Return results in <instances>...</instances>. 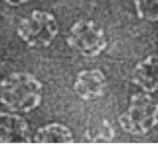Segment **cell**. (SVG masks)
<instances>
[{"label":"cell","mask_w":158,"mask_h":151,"mask_svg":"<svg viewBox=\"0 0 158 151\" xmlns=\"http://www.w3.org/2000/svg\"><path fill=\"white\" fill-rule=\"evenodd\" d=\"M41 98L40 82L28 73H12L1 83L0 100L11 110L29 112L40 104Z\"/></svg>","instance_id":"obj_1"},{"label":"cell","mask_w":158,"mask_h":151,"mask_svg":"<svg viewBox=\"0 0 158 151\" xmlns=\"http://www.w3.org/2000/svg\"><path fill=\"white\" fill-rule=\"evenodd\" d=\"M118 120L125 132L136 136L146 134L158 124V101L147 93L134 94Z\"/></svg>","instance_id":"obj_2"},{"label":"cell","mask_w":158,"mask_h":151,"mask_svg":"<svg viewBox=\"0 0 158 151\" xmlns=\"http://www.w3.org/2000/svg\"><path fill=\"white\" fill-rule=\"evenodd\" d=\"M59 24L55 16L47 11L35 9L19 22L17 33L20 38L30 47L49 46L57 36Z\"/></svg>","instance_id":"obj_3"},{"label":"cell","mask_w":158,"mask_h":151,"mask_svg":"<svg viewBox=\"0 0 158 151\" xmlns=\"http://www.w3.org/2000/svg\"><path fill=\"white\" fill-rule=\"evenodd\" d=\"M67 42L83 56L95 57L105 50L107 39L100 25L93 20L82 19L70 28Z\"/></svg>","instance_id":"obj_4"},{"label":"cell","mask_w":158,"mask_h":151,"mask_svg":"<svg viewBox=\"0 0 158 151\" xmlns=\"http://www.w3.org/2000/svg\"><path fill=\"white\" fill-rule=\"evenodd\" d=\"M106 88V77L101 71L96 69L80 72L73 85L76 94L85 101L93 100L102 96Z\"/></svg>","instance_id":"obj_5"},{"label":"cell","mask_w":158,"mask_h":151,"mask_svg":"<svg viewBox=\"0 0 158 151\" xmlns=\"http://www.w3.org/2000/svg\"><path fill=\"white\" fill-rule=\"evenodd\" d=\"M31 139L25 120L18 115L0 114V143H29Z\"/></svg>","instance_id":"obj_6"},{"label":"cell","mask_w":158,"mask_h":151,"mask_svg":"<svg viewBox=\"0 0 158 151\" xmlns=\"http://www.w3.org/2000/svg\"><path fill=\"white\" fill-rule=\"evenodd\" d=\"M133 83L147 93L158 91V55H149L138 62L131 75Z\"/></svg>","instance_id":"obj_7"},{"label":"cell","mask_w":158,"mask_h":151,"mask_svg":"<svg viewBox=\"0 0 158 151\" xmlns=\"http://www.w3.org/2000/svg\"><path fill=\"white\" fill-rule=\"evenodd\" d=\"M34 141L37 143H72L73 137L67 126L53 123L38 128L34 135Z\"/></svg>","instance_id":"obj_8"},{"label":"cell","mask_w":158,"mask_h":151,"mask_svg":"<svg viewBox=\"0 0 158 151\" xmlns=\"http://www.w3.org/2000/svg\"><path fill=\"white\" fill-rule=\"evenodd\" d=\"M114 136V130L106 119L102 117H94L88 120L85 136L89 142H110Z\"/></svg>","instance_id":"obj_9"},{"label":"cell","mask_w":158,"mask_h":151,"mask_svg":"<svg viewBox=\"0 0 158 151\" xmlns=\"http://www.w3.org/2000/svg\"><path fill=\"white\" fill-rule=\"evenodd\" d=\"M133 4L139 18L158 22V0H133Z\"/></svg>","instance_id":"obj_10"},{"label":"cell","mask_w":158,"mask_h":151,"mask_svg":"<svg viewBox=\"0 0 158 151\" xmlns=\"http://www.w3.org/2000/svg\"><path fill=\"white\" fill-rule=\"evenodd\" d=\"M7 4L12 7H18L28 2L29 0H2Z\"/></svg>","instance_id":"obj_11"},{"label":"cell","mask_w":158,"mask_h":151,"mask_svg":"<svg viewBox=\"0 0 158 151\" xmlns=\"http://www.w3.org/2000/svg\"><path fill=\"white\" fill-rule=\"evenodd\" d=\"M95 1H108V0H93Z\"/></svg>","instance_id":"obj_12"}]
</instances>
